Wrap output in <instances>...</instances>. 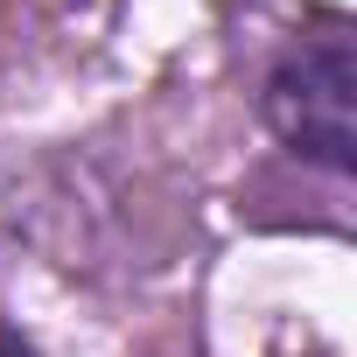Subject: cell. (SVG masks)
<instances>
[{"mask_svg": "<svg viewBox=\"0 0 357 357\" xmlns=\"http://www.w3.org/2000/svg\"><path fill=\"white\" fill-rule=\"evenodd\" d=\"M259 112L273 140L294 147L301 161L336 175L357 161V36L343 15H322L280 50V63L266 70Z\"/></svg>", "mask_w": 357, "mask_h": 357, "instance_id": "1", "label": "cell"}, {"mask_svg": "<svg viewBox=\"0 0 357 357\" xmlns=\"http://www.w3.org/2000/svg\"><path fill=\"white\" fill-rule=\"evenodd\" d=\"M0 357H36V350H29V343H22L15 329H0Z\"/></svg>", "mask_w": 357, "mask_h": 357, "instance_id": "2", "label": "cell"}]
</instances>
